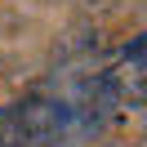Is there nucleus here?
Wrapping results in <instances>:
<instances>
[{
	"label": "nucleus",
	"mask_w": 147,
	"mask_h": 147,
	"mask_svg": "<svg viewBox=\"0 0 147 147\" xmlns=\"http://www.w3.org/2000/svg\"><path fill=\"white\" fill-rule=\"evenodd\" d=\"M107 125L111 107L89 76L67 94H36L0 107V147H76Z\"/></svg>",
	"instance_id": "obj_1"
}]
</instances>
